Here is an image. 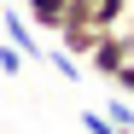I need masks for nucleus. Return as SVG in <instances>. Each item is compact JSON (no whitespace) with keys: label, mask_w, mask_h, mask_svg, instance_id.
<instances>
[{"label":"nucleus","mask_w":134,"mask_h":134,"mask_svg":"<svg viewBox=\"0 0 134 134\" xmlns=\"http://www.w3.org/2000/svg\"><path fill=\"white\" fill-rule=\"evenodd\" d=\"M122 58H128V35H122V24H117V29H105V35H99V47L87 53L93 76H105V82H111V76L122 70Z\"/></svg>","instance_id":"1"},{"label":"nucleus","mask_w":134,"mask_h":134,"mask_svg":"<svg viewBox=\"0 0 134 134\" xmlns=\"http://www.w3.org/2000/svg\"><path fill=\"white\" fill-rule=\"evenodd\" d=\"M24 18H29L35 29L58 35V29H64V18H70V0H29V6H24Z\"/></svg>","instance_id":"2"},{"label":"nucleus","mask_w":134,"mask_h":134,"mask_svg":"<svg viewBox=\"0 0 134 134\" xmlns=\"http://www.w3.org/2000/svg\"><path fill=\"white\" fill-rule=\"evenodd\" d=\"M6 41H12L24 58H47V47H35V24L18 18V12H6Z\"/></svg>","instance_id":"3"},{"label":"nucleus","mask_w":134,"mask_h":134,"mask_svg":"<svg viewBox=\"0 0 134 134\" xmlns=\"http://www.w3.org/2000/svg\"><path fill=\"white\" fill-rule=\"evenodd\" d=\"M128 24V0H93V29H117Z\"/></svg>","instance_id":"4"},{"label":"nucleus","mask_w":134,"mask_h":134,"mask_svg":"<svg viewBox=\"0 0 134 134\" xmlns=\"http://www.w3.org/2000/svg\"><path fill=\"white\" fill-rule=\"evenodd\" d=\"M82 128H87V134H122L111 117H99V111H82Z\"/></svg>","instance_id":"5"},{"label":"nucleus","mask_w":134,"mask_h":134,"mask_svg":"<svg viewBox=\"0 0 134 134\" xmlns=\"http://www.w3.org/2000/svg\"><path fill=\"white\" fill-rule=\"evenodd\" d=\"M105 117L117 122V128H134V105H128V99H111V111H105Z\"/></svg>","instance_id":"6"},{"label":"nucleus","mask_w":134,"mask_h":134,"mask_svg":"<svg viewBox=\"0 0 134 134\" xmlns=\"http://www.w3.org/2000/svg\"><path fill=\"white\" fill-rule=\"evenodd\" d=\"M0 70H6V76H18V70H24V53H18L12 41H6V47H0Z\"/></svg>","instance_id":"7"},{"label":"nucleus","mask_w":134,"mask_h":134,"mask_svg":"<svg viewBox=\"0 0 134 134\" xmlns=\"http://www.w3.org/2000/svg\"><path fill=\"white\" fill-rule=\"evenodd\" d=\"M111 82H117V87H122V93H134V58H122V70H117V76H111Z\"/></svg>","instance_id":"8"},{"label":"nucleus","mask_w":134,"mask_h":134,"mask_svg":"<svg viewBox=\"0 0 134 134\" xmlns=\"http://www.w3.org/2000/svg\"><path fill=\"white\" fill-rule=\"evenodd\" d=\"M122 134H134V128H122Z\"/></svg>","instance_id":"9"}]
</instances>
